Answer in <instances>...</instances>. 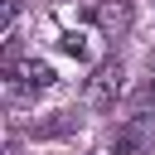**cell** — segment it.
Masks as SVG:
<instances>
[{
    "mask_svg": "<svg viewBox=\"0 0 155 155\" xmlns=\"http://www.w3.org/2000/svg\"><path fill=\"white\" fill-rule=\"evenodd\" d=\"M15 10H19V0H5V10H0V24H5V29L15 24Z\"/></svg>",
    "mask_w": 155,
    "mask_h": 155,
    "instance_id": "277c9868",
    "label": "cell"
},
{
    "mask_svg": "<svg viewBox=\"0 0 155 155\" xmlns=\"http://www.w3.org/2000/svg\"><path fill=\"white\" fill-rule=\"evenodd\" d=\"M121 78H126V68H121V58H107V63H97V73H92V82H87V102L92 107H116V97H121Z\"/></svg>",
    "mask_w": 155,
    "mask_h": 155,
    "instance_id": "6da1fadb",
    "label": "cell"
},
{
    "mask_svg": "<svg viewBox=\"0 0 155 155\" xmlns=\"http://www.w3.org/2000/svg\"><path fill=\"white\" fill-rule=\"evenodd\" d=\"M10 82L24 92H44V87H53V68L39 58H10Z\"/></svg>",
    "mask_w": 155,
    "mask_h": 155,
    "instance_id": "7a4b0ae2",
    "label": "cell"
},
{
    "mask_svg": "<svg viewBox=\"0 0 155 155\" xmlns=\"http://www.w3.org/2000/svg\"><path fill=\"white\" fill-rule=\"evenodd\" d=\"M97 24L116 39L131 29V0H97Z\"/></svg>",
    "mask_w": 155,
    "mask_h": 155,
    "instance_id": "3957f363",
    "label": "cell"
},
{
    "mask_svg": "<svg viewBox=\"0 0 155 155\" xmlns=\"http://www.w3.org/2000/svg\"><path fill=\"white\" fill-rule=\"evenodd\" d=\"M63 48H68V53H78V58H82V39H78V34H63Z\"/></svg>",
    "mask_w": 155,
    "mask_h": 155,
    "instance_id": "5b68a950",
    "label": "cell"
}]
</instances>
